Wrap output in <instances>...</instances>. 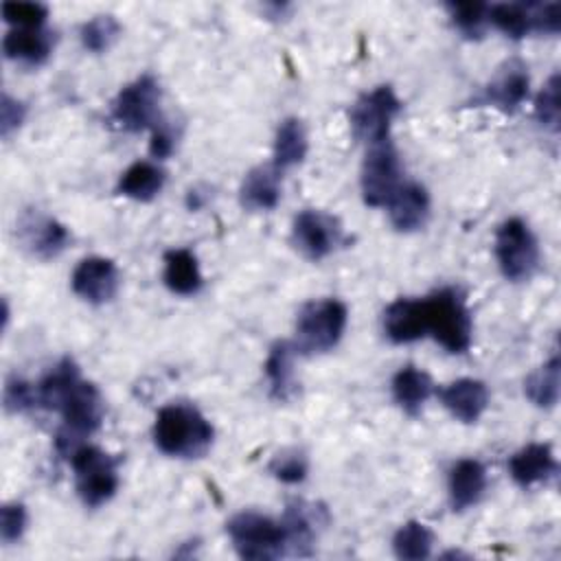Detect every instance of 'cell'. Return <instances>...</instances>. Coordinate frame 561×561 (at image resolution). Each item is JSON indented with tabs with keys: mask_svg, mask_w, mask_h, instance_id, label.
I'll list each match as a JSON object with an SVG mask.
<instances>
[{
	"mask_svg": "<svg viewBox=\"0 0 561 561\" xmlns=\"http://www.w3.org/2000/svg\"><path fill=\"white\" fill-rule=\"evenodd\" d=\"M37 408L59 412L61 427L55 434V449L59 456L70 454L83 445V438L99 430L103 421V397L99 388L81 379L75 359H59L35 386Z\"/></svg>",
	"mask_w": 561,
	"mask_h": 561,
	"instance_id": "6da1fadb",
	"label": "cell"
},
{
	"mask_svg": "<svg viewBox=\"0 0 561 561\" xmlns=\"http://www.w3.org/2000/svg\"><path fill=\"white\" fill-rule=\"evenodd\" d=\"M213 438V425L195 405L169 403L156 414L153 443L167 456L202 458L210 449Z\"/></svg>",
	"mask_w": 561,
	"mask_h": 561,
	"instance_id": "7a4b0ae2",
	"label": "cell"
},
{
	"mask_svg": "<svg viewBox=\"0 0 561 561\" xmlns=\"http://www.w3.org/2000/svg\"><path fill=\"white\" fill-rule=\"evenodd\" d=\"M427 335H432L445 351L465 353L471 346V313L465 298L454 287L436 289L423 298Z\"/></svg>",
	"mask_w": 561,
	"mask_h": 561,
	"instance_id": "3957f363",
	"label": "cell"
},
{
	"mask_svg": "<svg viewBox=\"0 0 561 561\" xmlns=\"http://www.w3.org/2000/svg\"><path fill=\"white\" fill-rule=\"evenodd\" d=\"M348 309L337 298L309 300L296 316V351L298 353H327L344 335Z\"/></svg>",
	"mask_w": 561,
	"mask_h": 561,
	"instance_id": "277c9868",
	"label": "cell"
},
{
	"mask_svg": "<svg viewBox=\"0 0 561 561\" xmlns=\"http://www.w3.org/2000/svg\"><path fill=\"white\" fill-rule=\"evenodd\" d=\"M70 465L75 471V489L81 502L96 508L114 497L118 491V460L112 458L96 445H79L70 454Z\"/></svg>",
	"mask_w": 561,
	"mask_h": 561,
	"instance_id": "5b68a950",
	"label": "cell"
},
{
	"mask_svg": "<svg viewBox=\"0 0 561 561\" xmlns=\"http://www.w3.org/2000/svg\"><path fill=\"white\" fill-rule=\"evenodd\" d=\"M110 123L127 134L153 129L160 123V83L142 75L121 88L110 107Z\"/></svg>",
	"mask_w": 561,
	"mask_h": 561,
	"instance_id": "8992f818",
	"label": "cell"
},
{
	"mask_svg": "<svg viewBox=\"0 0 561 561\" xmlns=\"http://www.w3.org/2000/svg\"><path fill=\"white\" fill-rule=\"evenodd\" d=\"M228 537L241 559H276L285 554L280 522L256 511H241L226 524Z\"/></svg>",
	"mask_w": 561,
	"mask_h": 561,
	"instance_id": "52a82bcc",
	"label": "cell"
},
{
	"mask_svg": "<svg viewBox=\"0 0 561 561\" xmlns=\"http://www.w3.org/2000/svg\"><path fill=\"white\" fill-rule=\"evenodd\" d=\"M495 259L502 276L513 283L528 280L539 267V245L519 217H511L500 224L495 232Z\"/></svg>",
	"mask_w": 561,
	"mask_h": 561,
	"instance_id": "ba28073f",
	"label": "cell"
},
{
	"mask_svg": "<svg viewBox=\"0 0 561 561\" xmlns=\"http://www.w3.org/2000/svg\"><path fill=\"white\" fill-rule=\"evenodd\" d=\"M401 184V160L394 142L386 138L381 142L368 145L359 175L364 204L373 208L386 206Z\"/></svg>",
	"mask_w": 561,
	"mask_h": 561,
	"instance_id": "9c48e42d",
	"label": "cell"
},
{
	"mask_svg": "<svg viewBox=\"0 0 561 561\" xmlns=\"http://www.w3.org/2000/svg\"><path fill=\"white\" fill-rule=\"evenodd\" d=\"M401 112V101L390 85H377L351 105V127L357 140L368 145L390 138V125Z\"/></svg>",
	"mask_w": 561,
	"mask_h": 561,
	"instance_id": "30bf717a",
	"label": "cell"
},
{
	"mask_svg": "<svg viewBox=\"0 0 561 561\" xmlns=\"http://www.w3.org/2000/svg\"><path fill=\"white\" fill-rule=\"evenodd\" d=\"M342 239L340 221L316 208H305L294 217L291 243L309 261H320L329 256Z\"/></svg>",
	"mask_w": 561,
	"mask_h": 561,
	"instance_id": "8fae6325",
	"label": "cell"
},
{
	"mask_svg": "<svg viewBox=\"0 0 561 561\" xmlns=\"http://www.w3.org/2000/svg\"><path fill=\"white\" fill-rule=\"evenodd\" d=\"M285 537V554L309 557L320 528L329 522L327 508L322 504H313L307 500H291L285 506L283 517L278 519Z\"/></svg>",
	"mask_w": 561,
	"mask_h": 561,
	"instance_id": "7c38bea8",
	"label": "cell"
},
{
	"mask_svg": "<svg viewBox=\"0 0 561 561\" xmlns=\"http://www.w3.org/2000/svg\"><path fill=\"white\" fill-rule=\"evenodd\" d=\"M70 285L81 300L90 305H105L118 291V285H121L118 267L112 259L85 256L75 267Z\"/></svg>",
	"mask_w": 561,
	"mask_h": 561,
	"instance_id": "4fadbf2b",
	"label": "cell"
},
{
	"mask_svg": "<svg viewBox=\"0 0 561 561\" xmlns=\"http://www.w3.org/2000/svg\"><path fill=\"white\" fill-rule=\"evenodd\" d=\"M528 88H530L528 68L519 59H511L486 83L482 92V101L486 105L497 107L504 114H513L526 101Z\"/></svg>",
	"mask_w": 561,
	"mask_h": 561,
	"instance_id": "5bb4252c",
	"label": "cell"
},
{
	"mask_svg": "<svg viewBox=\"0 0 561 561\" xmlns=\"http://www.w3.org/2000/svg\"><path fill=\"white\" fill-rule=\"evenodd\" d=\"M383 333L394 344H410L427 335L423 298H397L383 311Z\"/></svg>",
	"mask_w": 561,
	"mask_h": 561,
	"instance_id": "9a60e30c",
	"label": "cell"
},
{
	"mask_svg": "<svg viewBox=\"0 0 561 561\" xmlns=\"http://www.w3.org/2000/svg\"><path fill=\"white\" fill-rule=\"evenodd\" d=\"M386 206L390 224L399 232H414L423 228L430 217V195L419 182H403Z\"/></svg>",
	"mask_w": 561,
	"mask_h": 561,
	"instance_id": "2e32d148",
	"label": "cell"
},
{
	"mask_svg": "<svg viewBox=\"0 0 561 561\" xmlns=\"http://www.w3.org/2000/svg\"><path fill=\"white\" fill-rule=\"evenodd\" d=\"M440 403L460 423H476L489 403V390L484 381L462 377L440 388Z\"/></svg>",
	"mask_w": 561,
	"mask_h": 561,
	"instance_id": "e0dca14e",
	"label": "cell"
},
{
	"mask_svg": "<svg viewBox=\"0 0 561 561\" xmlns=\"http://www.w3.org/2000/svg\"><path fill=\"white\" fill-rule=\"evenodd\" d=\"M557 471V458L548 443H530L508 458V473L515 484L530 489Z\"/></svg>",
	"mask_w": 561,
	"mask_h": 561,
	"instance_id": "ac0fdd59",
	"label": "cell"
},
{
	"mask_svg": "<svg viewBox=\"0 0 561 561\" xmlns=\"http://www.w3.org/2000/svg\"><path fill=\"white\" fill-rule=\"evenodd\" d=\"M486 489V469L473 458H462L449 469L447 491L454 511H467L478 504Z\"/></svg>",
	"mask_w": 561,
	"mask_h": 561,
	"instance_id": "d6986e66",
	"label": "cell"
},
{
	"mask_svg": "<svg viewBox=\"0 0 561 561\" xmlns=\"http://www.w3.org/2000/svg\"><path fill=\"white\" fill-rule=\"evenodd\" d=\"M280 197V171L274 164L250 169L239 186V202L248 210H272Z\"/></svg>",
	"mask_w": 561,
	"mask_h": 561,
	"instance_id": "ffe728a7",
	"label": "cell"
},
{
	"mask_svg": "<svg viewBox=\"0 0 561 561\" xmlns=\"http://www.w3.org/2000/svg\"><path fill=\"white\" fill-rule=\"evenodd\" d=\"M53 33L46 28H11L2 39L4 57L26 66H39L53 53Z\"/></svg>",
	"mask_w": 561,
	"mask_h": 561,
	"instance_id": "44dd1931",
	"label": "cell"
},
{
	"mask_svg": "<svg viewBox=\"0 0 561 561\" xmlns=\"http://www.w3.org/2000/svg\"><path fill=\"white\" fill-rule=\"evenodd\" d=\"M22 237L37 259H55L70 241V232L53 217H28L22 224Z\"/></svg>",
	"mask_w": 561,
	"mask_h": 561,
	"instance_id": "7402d4cb",
	"label": "cell"
},
{
	"mask_svg": "<svg viewBox=\"0 0 561 561\" xmlns=\"http://www.w3.org/2000/svg\"><path fill=\"white\" fill-rule=\"evenodd\" d=\"M162 280L169 287V291H173V294H180V296L197 294L204 283L197 256L186 248L167 250Z\"/></svg>",
	"mask_w": 561,
	"mask_h": 561,
	"instance_id": "603a6c76",
	"label": "cell"
},
{
	"mask_svg": "<svg viewBox=\"0 0 561 561\" xmlns=\"http://www.w3.org/2000/svg\"><path fill=\"white\" fill-rule=\"evenodd\" d=\"M296 346L291 342H276L265 359V377L270 386V394L276 401H289L296 394V377H294V355Z\"/></svg>",
	"mask_w": 561,
	"mask_h": 561,
	"instance_id": "cb8c5ba5",
	"label": "cell"
},
{
	"mask_svg": "<svg viewBox=\"0 0 561 561\" xmlns=\"http://www.w3.org/2000/svg\"><path fill=\"white\" fill-rule=\"evenodd\" d=\"M432 390H434L432 377L412 364L399 368L397 375L392 377L394 403L410 416H416L421 412V408L430 399Z\"/></svg>",
	"mask_w": 561,
	"mask_h": 561,
	"instance_id": "d4e9b609",
	"label": "cell"
},
{
	"mask_svg": "<svg viewBox=\"0 0 561 561\" xmlns=\"http://www.w3.org/2000/svg\"><path fill=\"white\" fill-rule=\"evenodd\" d=\"M164 182L167 175L158 164L138 160L123 171V175L118 178L116 193L136 202H151L162 191Z\"/></svg>",
	"mask_w": 561,
	"mask_h": 561,
	"instance_id": "484cf974",
	"label": "cell"
},
{
	"mask_svg": "<svg viewBox=\"0 0 561 561\" xmlns=\"http://www.w3.org/2000/svg\"><path fill=\"white\" fill-rule=\"evenodd\" d=\"M307 149H309V140H307V129H305L302 121L296 118V116L283 118L278 129H276V138H274V160H272V164L278 171L296 167L305 160Z\"/></svg>",
	"mask_w": 561,
	"mask_h": 561,
	"instance_id": "4316f807",
	"label": "cell"
},
{
	"mask_svg": "<svg viewBox=\"0 0 561 561\" xmlns=\"http://www.w3.org/2000/svg\"><path fill=\"white\" fill-rule=\"evenodd\" d=\"M486 20L508 35L511 39H522L528 33H535L533 2H497L489 4Z\"/></svg>",
	"mask_w": 561,
	"mask_h": 561,
	"instance_id": "83f0119b",
	"label": "cell"
},
{
	"mask_svg": "<svg viewBox=\"0 0 561 561\" xmlns=\"http://www.w3.org/2000/svg\"><path fill=\"white\" fill-rule=\"evenodd\" d=\"M559 355L554 353L524 379V392L537 408H554L559 401Z\"/></svg>",
	"mask_w": 561,
	"mask_h": 561,
	"instance_id": "f1b7e54d",
	"label": "cell"
},
{
	"mask_svg": "<svg viewBox=\"0 0 561 561\" xmlns=\"http://www.w3.org/2000/svg\"><path fill=\"white\" fill-rule=\"evenodd\" d=\"M434 535L432 530L421 522H408L403 524L394 537H392V550L399 559L405 561H421L427 559L432 552Z\"/></svg>",
	"mask_w": 561,
	"mask_h": 561,
	"instance_id": "f546056e",
	"label": "cell"
},
{
	"mask_svg": "<svg viewBox=\"0 0 561 561\" xmlns=\"http://www.w3.org/2000/svg\"><path fill=\"white\" fill-rule=\"evenodd\" d=\"M118 35H121V24L114 15H107V13L94 15L79 31L81 44L90 53H105L118 39Z\"/></svg>",
	"mask_w": 561,
	"mask_h": 561,
	"instance_id": "4dcf8cb0",
	"label": "cell"
},
{
	"mask_svg": "<svg viewBox=\"0 0 561 561\" xmlns=\"http://www.w3.org/2000/svg\"><path fill=\"white\" fill-rule=\"evenodd\" d=\"M454 26L469 39H478L484 35L486 28V9L489 4L482 2H449L445 4Z\"/></svg>",
	"mask_w": 561,
	"mask_h": 561,
	"instance_id": "1f68e13d",
	"label": "cell"
},
{
	"mask_svg": "<svg viewBox=\"0 0 561 561\" xmlns=\"http://www.w3.org/2000/svg\"><path fill=\"white\" fill-rule=\"evenodd\" d=\"M559 90H561L559 72H552L550 79L543 83L541 92L537 94V101H535V116L550 131H559V121H561Z\"/></svg>",
	"mask_w": 561,
	"mask_h": 561,
	"instance_id": "d6a6232c",
	"label": "cell"
},
{
	"mask_svg": "<svg viewBox=\"0 0 561 561\" xmlns=\"http://www.w3.org/2000/svg\"><path fill=\"white\" fill-rule=\"evenodd\" d=\"M307 471L309 462L300 449H283L270 460V473L285 484L302 482L307 478Z\"/></svg>",
	"mask_w": 561,
	"mask_h": 561,
	"instance_id": "836d02e7",
	"label": "cell"
},
{
	"mask_svg": "<svg viewBox=\"0 0 561 561\" xmlns=\"http://www.w3.org/2000/svg\"><path fill=\"white\" fill-rule=\"evenodd\" d=\"M2 18L13 28H42L44 20L48 18V7L42 2H2L0 7Z\"/></svg>",
	"mask_w": 561,
	"mask_h": 561,
	"instance_id": "e575fe53",
	"label": "cell"
},
{
	"mask_svg": "<svg viewBox=\"0 0 561 561\" xmlns=\"http://www.w3.org/2000/svg\"><path fill=\"white\" fill-rule=\"evenodd\" d=\"M2 399H4V410L13 412V414H20V412H26L31 408H37V392H35V388L28 381L20 379V377H9L7 379Z\"/></svg>",
	"mask_w": 561,
	"mask_h": 561,
	"instance_id": "d590c367",
	"label": "cell"
},
{
	"mask_svg": "<svg viewBox=\"0 0 561 561\" xmlns=\"http://www.w3.org/2000/svg\"><path fill=\"white\" fill-rule=\"evenodd\" d=\"M26 530V508L20 502H7L0 511V537L4 543H15Z\"/></svg>",
	"mask_w": 561,
	"mask_h": 561,
	"instance_id": "8d00e7d4",
	"label": "cell"
},
{
	"mask_svg": "<svg viewBox=\"0 0 561 561\" xmlns=\"http://www.w3.org/2000/svg\"><path fill=\"white\" fill-rule=\"evenodd\" d=\"M24 116H26V105L4 92L2 103H0V134H2V138H9L15 129H20V125L24 123Z\"/></svg>",
	"mask_w": 561,
	"mask_h": 561,
	"instance_id": "74e56055",
	"label": "cell"
},
{
	"mask_svg": "<svg viewBox=\"0 0 561 561\" xmlns=\"http://www.w3.org/2000/svg\"><path fill=\"white\" fill-rule=\"evenodd\" d=\"M535 33L557 35L561 31V4L559 2H533Z\"/></svg>",
	"mask_w": 561,
	"mask_h": 561,
	"instance_id": "f35d334b",
	"label": "cell"
},
{
	"mask_svg": "<svg viewBox=\"0 0 561 561\" xmlns=\"http://www.w3.org/2000/svg\"><path fill=\"white\" fill-rule=\"evenodd\" d=\"M173 151V131L160 121L153 129H151V142H149V153L158 160L169 158Z\"/></svg>",
	"mask_w": 561,
	"mask_h": 561,
	"instance_id": "ab89813d",
	"label": "cell"
}]
</instances>
